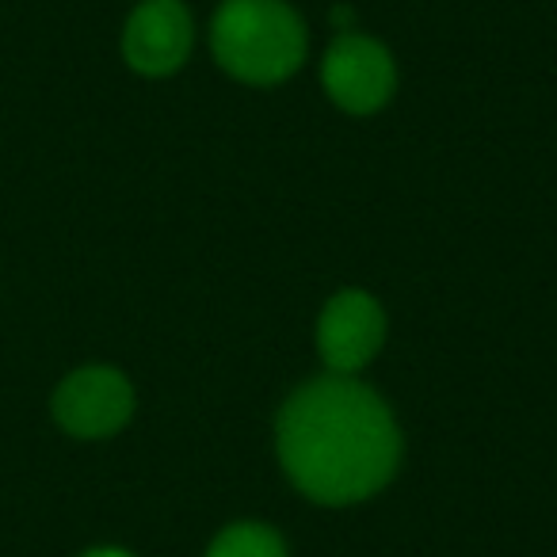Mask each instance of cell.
<instances>
[{"label":"cell","instance_id":"cell-1","mask_svg":"<svg viewBox=\"0 0 557 557\" xmlns=\"http://www.w3.org/2000/svg\"><path fill=\"white\" fill-rule=\"evenodd\" d=\"M401 450L394 409L356 374L302 382L275 417L278 466L321 508H351L379 496L397 478Z\"/></svg>","mask_w":557,"mask_h":557},{"label":"cell","instance_id":"cell-9","mask_svg":"<svg viewBox=\"0 0 557 557\" xmlns=\"http://www.w3.org/2000/svg\"><path fill=\"white\" fill-rule=\"evenodd\" d=\"M333 35H344V32H356V12L348 9V4H336L333 9Z\"/></svg>","mask_w":557,"mask_h":557},{"label":"cell","instance_id":"cell-4","mask_svg":"<svg viewBox=\"0 0 557 557\" xmlns=\"http://www.w3.org/2000/svg\"><path fill=\"white\" fill-rule=\"evenodd\" d=\"M321 88L344 115H374L397 92V62L363 32L333 35L321 54Z\"/></svg>","mask_w":557,"mask_h":557},{"label":"cell","instance_id":"cell-2","mask_svg":"<svg viewBox=\"0 0 557 557\" xmlns=\"http://www.w3.org/2000/svg\"><path fill=\"white\" fill-rule=\"evenodd\" d=\"M218 70L252 88L290 81L310 58V32L290 0H222L210 16Z\"/></svg>","mask_w":557,"mask_h":557},{"label":"cell","instance_id":"cell-3","mask_svg":"<svg viewBox=\"0 0 557 557\" xmlns=\"http://www.w3.org/2000/svg\"><path fill=\"white\" fill-rule=\"evenodd\" d=\"M138 409L134 382L111 363L73 367L50 394V417L58 432L81 443L115 440Z\"/></svg>","mask_w":557,"mask_h":557},{"label":"cell","instance_id":"cell-7","mask_svg":"<svg viewBox=\"0 0 557 557\" xmlns=\"http://www.w3.org/2000/svg\"><path fill=\"white\" fill-rule=\"evenodd\" d=\"M202 557H290L287 539L260 519H237L210 539Z\"/></svg>","mask_w":557,"mask_h":557},{"label":"cell","instance_id":"cell-5","mask_svg":"<svg viewBox=\"0 0 557 557\" xmlns=\"http://www.w3.org/2000/svg\"><path fill=\"white\" fill-rule=\"evenodd\" d=\"M119 50L138 77H176L195 50L191 9L184 0H138L119 35Z\"/></svg>","mask_w":557,"mask_h":557},{"label":"cell","instance_id":"cell-6","mask_svg":"<svg viewBox=\"0 0 557 557\" xmlns=\"http://www.w3.org/2000/svg\"><path fill=\"white\" fill-rule=\"evenodd\" d=\"M313 341L329 374H359L386 344V310L371 290H336L318 313Z\"/></svg>","mask_w":557,"mask_h":557},{"label":"cell","instance_id":"cell-8","mask_svg":"<svg viewBox=\"0 0 557 557\" xmlns=\"http://www.w3.org/2000/svg\"><path fill=\"white\" fill-rule=\"evenodd\" d=\"M77 557H138V554L126 546H115V542H100V546H85Z\"/></svg>","mask_w":557,"mask_h":557}]
</instances>
